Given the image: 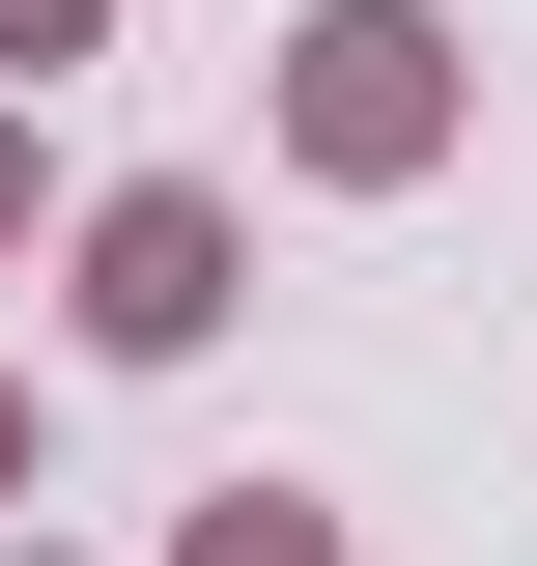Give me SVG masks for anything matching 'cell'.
Masks as SVG:
<instances>
[{
  "label": "cell",
  "instance_id": "277c9868",
  "mask_svg": "<svg viewBox=\"0 0 537 566\" xmlns=\"http://www.w3.org/2000/svg\"><path fill=\"white\" fill-rule=\"evenodd\" d=\"M0 453H29V424H0Z\"/></svg>",
  "mask_w": 537,
  "mask_h": 566
},
{
  "label": "cell",
  "instance_id": "7a4b0ae2",
  "mask_svg": "<svg viewBox=\"0 0 537 566\" xmlns=\"http://www.w3.org/2000/svg\"><path fill=\"white\" fill-rule=\"evenodd\" d=\"M424 57H453V29H397V0H339V29H312V142H339V170H397V142H424Z\"/></svg>",
  "mask_w": 537,
  "mask_h": 566
},
{
  "label": "cell",
  "instance_id": "5b68a950",
  "mask_svg": "<svg viewBox=\"0 0 537 566\" xmlns=\"http://www.w3.org/2000/svg\"><path fill=\"white\" fill-rule=\"evenodd\" d=\"M0 199H29V170H0Z\"/></svg>",
  "mask_w": 537,
  "mask_h": 566
},
{
  "label": "cell",
  "instance_id": "6da1fadb",
  "mask_svg": "<svg viewBox=\"0 0 537 566\" xmlns=\"http://www.w3.org/2000/svg\"><path fill=\"white\" fill-rule=\"evenodd\" d=\"M85 312H114V340H199L227 312V199H114L85 227Z\"/></svg>",
  "mask_w": 537,
  "mask_h": 566
},
{
  "label": "cell",
  "instance_id": "3957f363",
  "mask_svg": "<svg viewBox=\"0 0 537 566\" xmlns=\"http://www.w3.org/2000/svg\"><path fill=\"white\" fill-rule=\"evenodd\" d=\"M199 566H312V538H283V510H227V538H199Z\"/></svg>",
  "mask_w": 537,
  "mask_h": 566
}]
</instances>
